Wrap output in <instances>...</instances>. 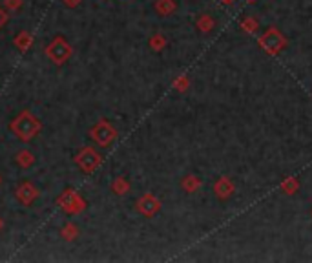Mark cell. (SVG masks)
Listing matches in <instances>:
<instances>
[{"mask_svg": "<svg viewBox=\"0 0 312 263\" xmlns=\"http://www.w3.org/2000/svg\"><path fill=\"white\" fill-rule=\"evenodd\" d=\"M46 55H48L49 61L55 62V64H64V62L69 61L71 55H73V48H71V44H69L64 37L59 35L46 46Z\"/></svg>", "mask_w": 312, "mask_h": 263, "instance_id": "cell-2", "label": "cell"}, {"mask_svg": "<svg viewBox=\"0 0 312 263\" xmlns=\"http://www.w3.org/2000/svg\"><path fill=\"white\" fill-rule=\"evenodd\" d=\"M0 185H2V175H0Z\"/></svg>", "mask_w": 312, "mask_h": 263, "instance_id": "cell-26", "label": "cell"}, {"mask_svg": "<svg viewBox=\"0 0 312 263\" xmlns=\"http://www.w3.org/2000/svg\"><path fill=\"white\" fill-rule=\"evenodd\" d=\"M8 20H9L8 11H6L4 8H0V28H4L6 24H8Z\"/></svg>", "mask_w": 312, "mask_h": 263, "instance_id": "cell-22", "label": "cell"}, {"mask_svg": "<svg viewBox=\"0 0 312 263\" xmlns=\"http://www.w3.org/2000/svg\"><path fill=\"white\" fill-rule=\"evenodd\" d=\"M298 187H299L298 179H296V177H289V179L283 181L281 190H283V192H285V194H294L296 190H298Z\"/></svg>", "mask_w": 312, "mask_h": 263, "instance_id": "cell-18", "label": "cell"}, {"mask_svg": "<svg viewBox=\"0 0 312 263\" xmlns=\"http://www.w3.org/2000/svg\"><path fill=\"white\" fill-rule=\"evenodd\" d=\"M64 2V6H68V8H77L79 4H81V0H62Z\"/></svg>", "mask_w": 312, "mask_h": 263, "instance_id": "cell-23", "label": "cell"}, {"mask_svg": "<svg viewBox=\"0 0 312 263\" xmlns=\"http://www.w3.org/2000/svg\"><path fill=\"white\" fill-rule=\"evenodd\" d=\"M13 44L20 49V51H28V49L33 46V35H31L30 31H20V33L13 39Z\"/></svg>", "mask_w": 312, "mask_h": 263, "instance_id": "cell-10", "label": "cell"}, {"mask_svg": "<svg viewBox=\"0 0 312 263\" xmlns=\"http://www.w3.org/2000/svg\"><path fill=\"white\" fill-rule=\"evenodd\" d=\"M177 4L173 2V0H157L155 2V11L161 15V17H168L175 11Z\"/></svg>", "mask_w": 312, "mask_h": 263, "instance_id": "cell-12", "label": "cell"}, {"mask_svg": "<svg viewBox=\"0 0 312 263\" xmlns=\"http://www.w3.org/2000/svg\"><path fill=\"white\" fill-rule=\"evenodd\" d=\"M15 163H17L20 168H30V167H33L35 155L30 152V150L24 148V150H20L17 155H15Z\"/></svg>", "mask_w": 312, "mask_h": 263, "instance_id": "cell-11", "label": "cell"}, {"mask_svg": "<svg viewBox=\"0 0 312 263\" xmlns=\"http://www.w3.org/2000/svg\"><path fill=\"white\" fill-rule=\"evenodd\" d=\"M183 189L187 190L188 194H194L195 190L199 189L201 187V181L197 179V177H195V175H187V177H185V179H183Z\"/></svg>", "mask_w": 312, "mask_h": 263, "instance_id": "cell-15", "label": "cell"}, {"mask_svg": "<svg viewBox=\"0 0 312 263\" xmlns=\"http://www.w3.org/2000/svg\"><path fill=\"white\" fill-rule=\"evenodd\" d=\"M173 86L177 88L179 92H185V90L188 88V79H187V77H179V79L173 83Z\"/></svg>", "mask_w": 312, "mask_h": 263, "instance_id": "cell-20", "label": "cell"}, {"mask_svg": "<svg viewBox=\"0 0 312 263\" xmlns=\"http://www.w3.org/2000/svg\"><path fill=\"white\" fill-rule=\"evenodd\" d=\"M4 6L8 9H20L22 8V0H4Z\"/></svg>", "mask_w": 312, "mask_h": 263, "instance_id": "cell-21", "label": "cell"}, {"mask_svg": "<svg viewBox=\"0 0 312 263\" xmlns=\"http://www.w3.org/2000/svg\"><path fill=\"white\" fill-rule=\"evenodd\" d=\"M61 236L64 238L66 241H73V240H77V236H79V227L73 223V221H69V223H66L64 227H62Z\"/></svg>", "mask_w": 312, "mask_h": 263, "instance_id": "cell-14", "label": "cell"}, {"mask_svg": "<svg viewBox=\"0 0 312 263\" xmlns=\"http://www.w3.org/2000/svg\"><path fill=\"white\" fill-rule=\"evenodd\" d=\"M15 196H17V199L22 203V205H33L35 199L39 197V189L35 187L31 181H22L20 185L17 187V190H15Z\"/></svg>", "mask_w": 312, "mask_h": 263, "instance_id": "cell-8", "label": "cell"}, {"mask_svg": "<svg viewBox=\"0 0 312 263\" xmlns=\"http://www.w3.org/2000/svg\"><path fill=\"white\" fill-rule=\"evenodd\" d=\"M259 46L270 55H276L287 46V39L281 35V31L277 28H269L263 35L259 37Z\"/></svg>", "mask_w": 312, "mask_h": 263, "instance_id": "cell-4", "label": "cell"}, {"mask_svg": "<svg viewBox=\"0 0 312 263\" xmlns=\"http://www.w3.org/2000/svg\"><path fill=\"white\" fill-rule=\"evenodd\" d=\"M197 28H199V31H203V33H208V31H212V28H214V18L210 17V15H201L199 20H197Z\"/></svg>", "mask_w": 312, "mask_h": 263, "instance_id": "cell-16", "label": "cell"}, {"mask_svg": "<svg viewBox=\"0 0 312 263\" xmlns=\"http://www.w3.org/2000/svg\"><path fill=\"white\" fill-rule=\"evenodd\" d=\"M135 208H137L139 214H143L144 218H153V216L161 211V201L153 196V194H144V196H141L137 199Z\"/></svg>", "mask_w": 312, "mask_h": 263, "instance_id": "cell-7", "label": "cell"}, {"mask_svg": "<svg viewBox=\"0 0 312 263\" xmlns=\"http://www.w3.org/2000/svg\"><path fill=\"white\" fill-rule=\"evenodd\" d=\"M57 203L61 205V208L66 212V214H79L86 208V203L81 196H79L75 190H64L62 196L57 199Z\"/></svg>", "mask_w": 312, "mask_h": 263, "instance_id": "cell-6", "label": "cell"}, {"mask_svg": "<svg viewBox=\"0 0 312 263\" xmlns=\"http://www.w3.org/2000/svg\"><path fill=\"white\" fill-rule=\"evenodd\" d=\"M75 163H77V167L81 168L84 174H93V172L99 168L100 163H102V155L97 153L95 148L84 146V148L79 150V153L75 155Z\"/></svg>", "mask_w": 312, "mask_h": 263, "instance_id": "cell-3", "label": "cell"}, {"mask_svg": "<svg viewBox=\"0 0 312 263\" xmlns=\"http://www.w3.org/2000/svg\"><path fill=\"white\" fill-rule=\"evenodd\" d=\"M2 228H4V219L0 218V230H2Z\"/></svg>", "mask_w": 312, "mask_h": 263, "instance_id": "cell-25", "label": "cell"}, {"mask_svg": "<svg viewBox=\"0 0 312 263\" xmlns=\"http://www.w3.org/2000/svg\"><path fill=\"white\" fill-rule=\"evenodd\" d=\"M214 192L219 199H228L232 194H234V185L228 177H219L217 183L214 185Z\"/></svg>", "mask_w": 312, "mask_h": 263, "instance_id": "cell-9", "label": "cell"}, {"mask_svg": "<svg viewBox=\"0 0 312 263\" xmlns=\"http://www.w3.org/2000/svg\"><path fill=\"white\" fill-rule=\"evenodd\" d=\"M219 2H223V4H226V6H230V4H234L236 0H219Z\"/></svg>", "mask_w": 312, "mask_h": 263, "instance_id": "cell-24", "label": "cell"}, {"mask_svg": "<svg viewBox=\"0 0 312 263\" xmlns=\"http://www.w3.org/2000/svg\"><path fill=\"white\" fill-rule=\"evenodd\" d=\"M166 46V39L161 33H155V35L150 39V48L153 49V51H161V49H165Z\"/></svg>", "mask_w": 312, "mask_h": 263, "instance_id": "cell-17", "label": "cell"}, {"mask_svg": "<svg viewBox=\"0 0 312 263\" xmlns=\"http://www.w3.org/2000/svg\"><path fill=\"white\" fill-rule=\"evenodd\" d=\"M241 28L245 31H248V33H254V31H257V20H254V18H245V20L241 22Z\"/></svg>", "mask_w": 312, "mask_h": 263, "instance_id": "cell-19", "label": "cell"}, {"mask_svg": "<svg viewBox=\"0 0 312 263\" xmlns=\"http://www.w3.org/2000/svg\"><path fill=\"white\" fill-rule=\"evenodd\" d=\"M90 136H91V139L95 141L97 145L106 148V146H110L113 141L117 139V130H115L106 119H102V121H99L95 126L91 128Z\"/></svg>", "mask_w": 312, "mask_h": 263, "instance_id": "cell-5", "label": "cell"}, {"mask_svg": "<svg viewBox=\"0 0 312 263\" xmlns=\"http://www.w3.org/2000/svg\"><path fill=\"white\" fill-rule=\"evenodd\" d=\"M112 190L113 194H117V196H124V194L130 192V183H128V179L126 177H117V179L112 183Z\"/></svg>", "mask_w": 312, "mask_h": 263, "instance_id": "cell-13", "label": "cell"}, {"mask_svg": "<svg viewBox=\"0 0 312 263\" xmlns=\"http://www.w3.org/2000/svg\"><path fill=\"white\" fill-rule=\"evenodd\" d=\"M40 128H42L40 121L35 117L31 112H28V110L20 112V114L9 123L11 134H15V137L20 139L22 143H30L31 139H35V137L39 136Z\"/></svg>", "mask_w": 312, "mask_h": 263, "instance_id": "cell-1", "label": "cell"}]
</instances>
